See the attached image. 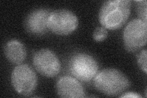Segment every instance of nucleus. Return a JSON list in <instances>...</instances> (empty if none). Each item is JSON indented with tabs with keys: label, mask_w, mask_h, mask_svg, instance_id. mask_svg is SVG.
<instances>
[{
	"label": "nucleus",
	"mask_w": 147,
	"mask_h": 98,
	"mask_svg": "<svg viewBox=\"0 0 147 98\" xmlns=\"http://www.w3.org/2000/svg\"><path fill=\"white\" fill-rule=\"evenodd\" d=\"M48 9L40 8L31 11L24 21V27L29 33L41 36L49 30L48 19L50 14Z\"/></svg>",
	"instance_id": "obj_8"
},
{
	"label": "nucleus",
	"mask_w": 147,
	"mask_h": 98,
	"mask_svg": "<svg viewBox=\"0 0 147 98\" xmlns=\"http://www.w3.org/2000/svg\"><path fill=\"white\" fill-rule=\"evenodd\" d=\"M147 23L139 18H134L127 23L123 31L125 47L128 52H134L146 45Z\"/></svg>",
	"instance_id": "obj_6"
},
{
	"label": "nucleus",
	"mask_w": 147,
	"mask_h": 98,
	"mask_svg": "<svg viewBox=\"0 0 147 98\" xmlns=\"http://www.w3.org/2000/svg\"><path fill=\"white\" fill-rule=\"evenodd\" d=\"M108 32L104 27H98L94 30L93 38L96 42H102L107 38Z\"/></svg>",
	"instance_id": "obj_12"
},
{
	"label": "nucleus",
	"mask_w": 147,
	"mask_h": 98,
	"mask_svg": "<svg viewBox=\"0 0 147 98\" xmlns=\"http://www.w3.org/2000/svg\"><path fill=\"white\" fill-rule=\"evenodd\" d=\"M129 0H110L103 3L99 12V20L102 27L110 30L120 28L131 14Z\"/></svg>",
	"instance_id": "obj_1"
},
{
	"label": "nucleus",
	"mask_w": 147,
	"mask_h": 98,
	"mask_svg": "<svg viewBox=\"0 0 147 98\" xmlns=\"http://www.w3.org/2000/svg\"><path fill=\"white\" fill-rule=\"evenodd\" d=\"M4 52L7 59L13 64L19 65L26 58V50L24 45L17 40H11L4 45Z\"/></svg>",
	"instance_id": "obj_10"
},
{
	"label": "nucleus",
	"mask_w": 147,
	"mask_h": 98,
	"mask_svg": "<svg viewBox=\"0 0 147 98\" xmlns=\"http://www.w3.org/2000/svg\"><path fill=\"white\" fill-rule=\"evenodd\" d=\"M33 63L36 71L46 77L57 76L61 71V63L57 56L47 49L36 52L33 55Z\"/></svg>",
	"instance_id": "obj_7"
},
{
	"label": "nucleus",
	"mask_w": 147,
	"mask_h": 98,
	"mask_svg": "<svg viewBox=\"0 0 147 98\" xmlns=\"http://www.w3.org/2000/svg\"><path fill=\"white\" fill-rule=\"evenodd\" d=\"M11 83L19 95L30 96L38 85V77L30 66L19 64L13 69L11 74Z\"/></svg>",
	"instance_id": "obj_5"
},
{
	"label": "nucleus",
	"mask_w": 147,
	"mask_h": 98,
	"mask_svg": "<svg viewBox=\"0 0 147 98\" xmlns=\"http://www.w3.org/2000/svg\"><path fill=\"white\" fill-rule=\"evenodd\" d=\"M146 59H147V52L146 50L141 51L139 55L137 57V63L139 68L145 73L147 72L146 68Z\"/></svg>",
	"instance_id": "obj_13"
},
{
	"label": "nucleus",
	"mask_w": 147,
	"mask_h": 98,
	"mask_svg": "<svg viewBox=\"0 0 147 98\" xmlns=\"http://www.w3.org/2000/svg\"><path fill=\"white\" fill-rule=\"evenodd\" d=\"M79 20L74 13L66 9L50 12L48 19L49 30L59 36H67L75 31Z\"/></svg>",
	"instance_id": "obj_4"
},
{
	"label": "nucleus",
	"mask_w": 147,
	"mask_h": 98,
	"mask_svg": "<svg viewBox=\"0 0 147 98\" xmlns=\"http://www.w3.org/2000/svg\"><path fill=\"white\" fill-rule=\"evenodd\" d=\"M121 97H131V98H141L142 96L139 93L135 92H127L124 93L121 96Z\"/></svg>",
	"instance_id": "obj_14"
},
{
	"label": "nucleus",
	"mask_w": 147,
	"mask_h": 98,
	"mask_svg": "<svg viewBox=\"0 0 147 98\" xmlns=\"http://www.w3.org/2000/svg\"><path fill=\"white\" fill-rule=\"evenodd\" d=\"M57 95L60 97L83 98L86 96L84 87L74 77L63 76L57 82Z\"/></svg>",
	"instance_id": "obj_9"
},
{
	"label": "nucleus",
	"mask_w": 147,
	"mask_h": 98,
	"mask_svg": "<svg viewBox=\"0 0 147 98\" xmlns=\"http://www.w3.org/2000/svg\"><path fill=\"white\" fill-rule=\"evenodd\" d=\"M135 9L139 18L147 23V5L146 0H137L134 1Z\"/></svg>",
	"instance_id": "obj_11"
},
{
	"label": "nucleus",
	"mask_w": 147,
	"mask_h": 98,
	"mask_svg": "<svg viewBox=\"0 0 147 98\" xmlns=\"http://www.w3.org/2000/svg\"><path fill=\"white\" fill-rule=\"evenodd\" d=\"M93 83L96 90L108 96L122 94L131 85L125 74L114 68L104 69L98 72L94 78Z\"/></svg>",
	"instance_id": "obj_2"
},
{
	"label": "nucleus",
	"mask_w": 147,
	"mask_h": 98,
	"mask_svg": "<svg viewBox=\"0 0 147 98\" xmlns=\"http://www.w3.org/2000/svg\"><path fill=\"white\" fill-rule=\"evenodd\" d=\"M69 70L74 77L83 82H88L97 75L99 66L91 55L78 53L74 55L69 61Z\"/></svg>",
	"instance_id": "obj_3"
}]
</instances>
